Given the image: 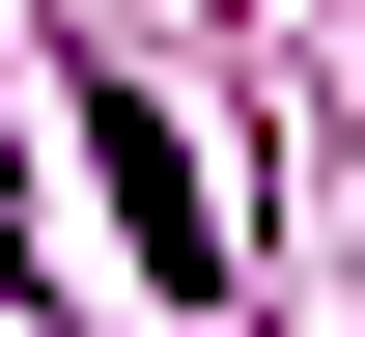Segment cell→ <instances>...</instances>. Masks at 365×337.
<instances>
[{
  "mask_svg": "<svg viewBox=\"0 0 365 337\" xmlns=\"http://www.w3.org/2000/svg\"><path fill=\"white\" fill-rule=\"evenodd\" d=\"M85 169H113V225L169 253V281H225V253H197V141H169V113H140V85H85Z\"/></svg>",
  "mask_w": 365,
  "mask_h": 337,
  "instance_id": "obj_1",
  "label": "cell"
}]
</instances>
